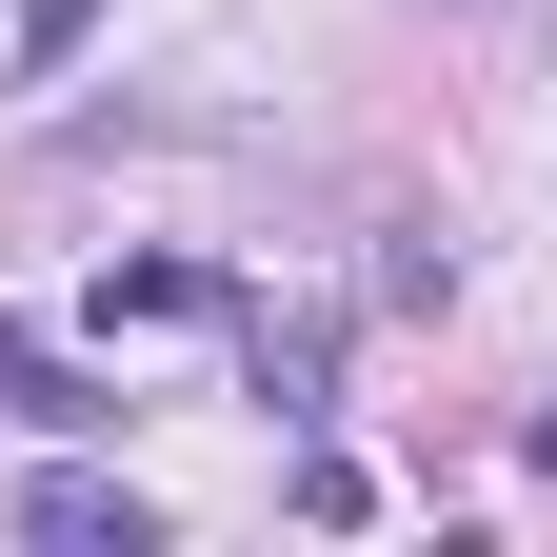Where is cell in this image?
<instances>
[{"instance_id":"cell-5","label":"cell","mask_w":557,"mask_h":557,"mask_svg":"<svg viewBox=\"0 0 557 557\" xmlns=\"http://www.w3.org/2000/svg\"><path fill=\"white\" fill-rule=\"evenodd\" d=\"M537 478H557V418H537Z\"/></svg>"},{"instance_id":"cell-3","label":"cell","mask_w":557,"mask_h":557,"mask_svg":"<svg viewBox=\"0 0 557 557\" xmlns=\"http://www.w3.org/2000/svg\"><path fill=\"white\" fill-rule=\"evenodd\" d=\"M239 359H259V398H278V418H319V379H338V338H319V319H239Z\"/></svg>"},{"instance_id":"cell-4","label":"cell","mask_w":557,"mask_h":557,"mask_svg":"<svg viewBox=\"0 0 557 557\" xmlns=\"http://www.w3.org/2000/svg\"><path fill=\"white\" fill-rule=\"evenodd\" d=\"M100 319H220V278L199 259H100Z\"/></svg>"},{"instance_id":"cell-1","label":"cell","mask_w":557,"mask_h":557,"mask_svg":"<svg viewBox=\"0 0 557 557\" xmlns=\"http://www.w3.org/2000/svg\"><path fill=\"white\" fill-rule=\"evenodd\" d=\"M21 537H81V557H160L139 478H21Z\"/></svg>"},{"instance_id":"cell-2","label":"cell","mask_w":557,"mask_h":557,"mask_svg":"<svg viewBox=\"0 0 557 557\" xmlns=\"http://www.w3.org/2000/svg\"><path fill=\"white\" fill-rule=\"evenodd\" d=\"M0 398H21V418H40V438H100V418H120V398H100L81 359H60V338H40V319H0Z\"/></svg>"}]
</instances>
